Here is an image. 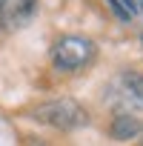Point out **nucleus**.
<instances>
[{"instance_id":"nucleus-1","label":"nucleus","mask_w":143,"mask_h":146,"mask_svg":"<svg viewBox=\"0 0 143 146\" xmlns=\"http://www.w3.org/2000/svg\"><path fill=\"white\" fill-rule=\"evenodd\" d=\"M32 120H37L43 126H52V129H60V132H72V129H80V126L89 123V112L72 98H57V100L34 106Z\"/></svg>"},{"instance_id":"nucleus-5","label":"nucleus","mask_w":143,"mask_h":146,"mask_svg":"<svg viewBox=\"0 0 143 146\" xmlns=\"http://www.w3.org/2000/svg\"><path fill=\"white\" fill-rule=\"evenodd\" d=\"M109 132H112V137H117V140H129V137H134V135L140 132V120H137L134 115L117 112L115 120H112V126H109Z\"/></svg>"},{"instance_id":"nucleus-3","label":"nucleus","mask_w":143,"mask_h":146,"mask_svg":"<svg viewBox=\"0 0 143 146\" xmlns=\"http://www.w3.org/2000/svg\"><path fill=\"white\" fill-rule=\"evenodd\" d=\"M109 95H112V103L126 115L134 109H143V75H137V72L117 75L115 83L109 86Z\"/></svg>"},{"instance_id":"nucleus-4","label":"nucleus","mask_w":143,"mask_h":146,"mask_svg":"<svg viewBox=\"0 0 143 146\" xmlns=\"http://www.w3.org/2000/svg\"><path fill=\"white\" fill-rule=\"evenodd\" d=\"M37 12V0H0V32L20 29Z\"/></svg>"},{"instance_id":"nucleus-2","label":"nucleus","mask_w":143,"mask_h":146,"mask_svg":"<svg viewBox=\"0 0 143 146\" xmlns=\"http://www.w3.org/2000/svg\"><path fill=\"white\" fill-rule=\"evenodd\" d=\"M95 54H97L95 43L83 35H66L52 46V60L63 72H77V69L89 66L95 60Z\"/></svg>"}]
</instances>
